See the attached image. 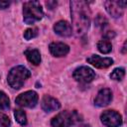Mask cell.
<instances>
[{
  "mask_svg": "<svg viewBox=\"0 0 127 127\" xmlns=\"http://www.w3.org/2000/svg\"><path fill=\"white\" fill-rule=\"evenodd\" d=\"M101 122L106 127H119L122 124V116L115 110H106L100 116Z\"/></svg>",
  "mask_w": 127,
  "mask_h": 127,
  "instance_id": "cell-6",
  "label": "cell"
},
{
  "mask_svg": "<svg viewBox=\"0 0 127 127\" xmlns=\"http://www.w3.org/2000/svg\"><path fill=\"white\" fill-rule=\"evenodd\" d=\"M94 23H95V25L98 27V28H104L107 24H108V21H107V19L104 17V16H102V15H100V14H98L96 17H95V19H94Z\"/></svg>",
  "mask_w": 127,
  "mask_h": 127,
  "instance_id": "cell-19",
  "label": "cell"
},
{
  "mask_svg": "<svg viewBox=\"0 0 127 127\" xmlns=\"http://www.w3.org/2000/svg\"><path fill=\"white\" fill-rule=\"evenodd\" d=\"M72 31L76 36L86 33L90 25V10L85 1H70Z\"/></svg>",
  "mask_w": 127,
  "mask_h": 127,
  "instance_id": "cell-1",
  "label": "cell"
},
{
  "mask_svg": "<svg viewBox=\"0 0 127 127\" xmlns=\"http://www.w3.org/2000/svg\"><path fill=\"white\" fill-rule=\"evenodd\" d=\"M112 100V92L109 88H102L98 91L95 99H94V104L99 107L106 106L110 103Z\"/></svg>",
  "mask_w": 127,
  "mask_h": 127,
  "instance_id": "cell-9",
  "label": "cell"
},
{
  "mask_svg": "<svg viewBox=\"0 0 127 127\" xmlns=\"http://www.w3.org/2000/svg\"><path fill=\"white\" fill-rule=\"evenodd\" d=\"M125 75V69L123 67H117L115 69H113V71L110 73V77L114 80H121Z\"/></svg>",
  "mask_w": 127,
  "mask_h": 127,
  "instance_id": "cell-18",
  "label": "cell"
},
{
  "mask_svg": "<svg viewBox=\"0 0 127 127\" xmlns=\"http://www.w3.org/2000/svg\"><path fill=\"white\" fill-rule=\"evenodd\" d=\"M41 106L44 111L52 112V111L58 110L61 107V103L58 99H56L50 95H45L41 101Z\"/></svg>",
  "mask_w": 127,
  "mask_h": 127,
  "instance_id": "cell-11",
  "label": "cell"
},
{
  "mask_svg": "<svg viewBox=\"0 0 127 127\" xmlns=\"http://www.w3.org/2000/svg\"><path fill=\"white\" fill-rule=\"evenodd\" d=\"M10 5L9 1H0V9H6Z\"/></svg>",
  "mask_w": 127,
  "mask_h": 127,
  "instance_id": "cell-23",
  "label": "cell"
},
{
  "mask_svg": "<svg viewBox=\"0 0 127 127\" xmlns=\"http://www.w3.org/2000/svg\"><path fill=\"white\" fill-rule=\"evenodd\" d=\"M38 98L39 97H38V94H37L36 91L28 90V91L23 92L20 95H18L17 98L15 99V102H16L17 105H19L21 107L32 108L37 104Z\"/></svg>",
  "mask_w": 127,
  "mask_h": 127,
  "instance_id": "cell-5",
  "label": "cell"
},
{
  "mask_svg": "<svg viewBox=\"0 0 127 127\" xmlns=\"http://www.w3.org/2000/svg\"><path fill=\"white\" fill-rule=\"evenodd\" d=\"M78 114L75 111H62L57 114L51 121L53 127H70L78 121Z\"/></svg>",
  "mask_w": 127,
  "mask_h": 127,
  "instance_id": "cell-4",
  "label": "cell"
},
{
  "mask_svg": "<svg viewBox=\"0 0 127 127\" xmlns=\"http://www.w3.org/2000/svg\"><path fill=\"white\" fill-rule=\"evenodd\" d=\"M97 49L100 53L102 54H108L111 52L112 50V45H111V42L108 41V40H100L98 43H97Z\"/></svg>",
  "mask_w": 127,
  "mask_h": 127,
  "instance_id": "cell-15",
  "label": "cell"
},
{
  "mask_svg": "<svg viewBox=\"0 0 127 127\" xmlns=\"http://www.w3.org/2000/svg\"><path fill=\"white\" fill-rule=\"evenodd\" d=\"M10 123L11 121L9 117L4 113H0V127H9Z\"/></svg>",
  "mask_w": 127,
  "mask_h": 127,
  "instance_id": "cell-21",
  "label": "cell"
},
{
  "mask_svg": "<svg viewBox=\"0 0 127 127\" xmlns=\"http://www.w3.org/2000/svg\"><path fill=\"white\" fill-rule=\"evenodd\" d=\"M10 107V100L4 91H0V109L7 110Z\"/></svg>",
  "mask_w": 127,
  "mask_h": 127,
  "instance_id": "cell-17",
  "label": "cell"
},
{
  "mask_svg": "<svg viewBox=\"0 0 127 127\" xmlns=\"http://www.w3.org/2000/svg\"><path fill=\"white\" fill-rule=\"evenodd\" d=\"M24 54H25L27 60L31 64H33L35 65L40 64V63H41V54H40V52L38 50H36V49H29V50H26L24 52Z\"/></svg>",
  "mask_w": 127,
  "mask_h": 127,
  "instance_id": "cell-14",
  "label": "cell"
},
{
  "mask_svg": "<svg viewBox=\"0 0 127 127\" xmlns=\"http://www.w3.org/2000/svg\"><path fill=\"white\" fill-rule=\"evenodd\" d=\"M14 116H15L16 121L20 125H26L27 124V116H26V113L23 110H21V109L15 110L14 111Z\"/></svg>",
  "mask_w": 127,
  "mask_h": 127,
  "instance_id": "cell-16",
  "label": "cell"
},
{
  "mask_svg": "<svg viewBox=\"0 0 127 127\" xmlns=\"http://www.w3.org/2000/svg\"><path fill=\"white\" fill-rule=\"evenodd\" d=\"M30 75L31 72L27 67L24 65H17L10 69L7 76V81L12 88L19 89L23 86L24 82L30 77Z\"/></svg>",
  "mask_w": 127,
  "mask_h": 127,
  "instance_id": "cell-3",
  "label": "cell"
},
{
  "mask_svg": "<svg viewBox=\"0 0 127 127\" xmlns=\"http://www.w3.org/2000/svg\"><path fill=\"white\" fill-rule=\"evenodd\" d=\"M72 76L76 81L87 83L93 80L95 77V72L88 66H79L74 69Z\"/></svg>",
  "mask_w": 127,
  "mask_h": 127,
  "instance_id": "cell-7",
  "label": "cell"
},
{
  "mask_svg": "<svg viewBox=\"0 0 127 127\" xmlns=\"http://www.w3.org/2000/svg\"><path fill=\"white\" fill-rule=\"evenodd\" d=\"M37 35H38V29L37 28H29L24 32V38L28 41L37 37Z\"/></svg>",
  "mask_w": 127,
  "mask_h": 127,
  "instance_id": "cell-20",
  "label": "cell"
},
{
  "mask_svg": "<svg viewBox=\"0 0 127 127\" xmlns=\"http://www.w3.org/2000/svg\"><path fill=\"white\" fill-rule=\"evenodd\" d=\"M50 52L54 57H64L69 52V47L64 43H52L50 44Z\"/></svg>",
  "mask_w": 127,
  "mask_h": 127,
  "instance_id": "cell-12",
  "label": "cell"
},
{
  "mask_svg": "<svg viewBox=\"0 0 127 127\" xmlns=\"http://www.w3.org/2000/svg\"><path fill=\"white\" fill-rule=\"evenodd\" d=\"M44 16L42 5L38 1H28L23 5V19L28 25L40 21Z\"/></svg>",
  "mask_w": 127,
  "mask_h": 127,
  "instance_id": "cell-2",
  "label": "cell"
},
{
  "mask_svg": "<svg viewBox=\"0 0 127 127\" xmlns=\"http://www.w3.org/2000/svg\"><path fill=\"white\" fill-rule=\"evenodd\" d=\"M126 4V1H105L104 3L107 13L113 18H118L123 15Z\"/></svg>",
  "mask_w": 127,
  "mask_h": 127,
  "instance_id": "cell-8",
  "label": "cell"
},
{
  "mask_svg": "<svg viewBox=\"0 0 127 127\" xmlns=\"http://www.w3.org/2000/svg\"><path fill=\"white\" fill-rule=\"evenodd\" d=\"M54 31L56 34H58L61 37H69L72 33L71 26L66 21H59L54 26Z\"/></svg>",
  "mask_w": 127,
  "mask_h": 127,
  "instance_id": "cell-13",
  "label": "cell"
},
{
  "mask_svg": "<svg viewBox=\"0 0 127 127\" xmlns=\"http://www.w3.org/2000/svg\"><path fill=\"white\" fill-rule=\"evenodd\" d=\"M87 63L91 64L93 66L97 68H106L113 64V60L111 58H103L97 55H92L87 58Z\"/></svg>",
  "mask_w": 127,
  "mask_h": 127,
  "instance_id": "cell-10",
  "label": "cell"
},
{
  "mask_svg": "<svg viewBox=\"0 0 127 127\" xmlns=\"http://www.w3.org/2000/svg\"><path fill=\"white\" fill-rule=\"evenodd\" d=\"M115 36V33L113 32V31H107L106 33H105V35H104V38H105V40H111L113 37Z\"/></svg>",
  "mask_w": 127,
  "mask_h": 127,
  "instance_id": "cell-22",
  "label": "cell"
}]
</instances>
